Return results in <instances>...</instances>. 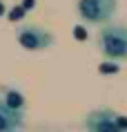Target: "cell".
I'll return each instance as SVG.
<instances>
[{"instance_id": "8992f818", "label": "cell", "mask_w": 127, "mask_h": 132, "mask_svg": "<svg viewBox=\"0 0 127 132\" xmlns=\"http://www.w3.org/2000/svg\"><path fill=\"white\" fill-rule=\"evenodd\" d=\"M2 92H5V94H0V98H2V101L11 108V110H18V112L25 110V98H22V94H20L18 90L7 87V90H2Z\"/></svg>"}, {"instance_id": "7a4b0ae2", "label": "cell", "mask_w": 127, "mask_h": 132, "mask_svg": "<svg viewBox=\"0 0 127 132\" xmlns=\"http://www.w3.org/2000/svg\"><path fill=\"white\" fill-rule=\"evenodd\" d=\"M118 9V0H76V11L85 25L103 27L112 22Z\"/></svg>"}, {"instance_id": "3957f363", "label": "cell", "mask_w": 127, "mask_h": 132, "mask_svg": "<svg viewBox=\"0 0 127 132\" xmlns=\"http://www.w3.org/2000/svg\"><path fill=\"white\" fill-rule=\"evenodd\" d=\"M85 132H127V119L109 108H96L85 117Z\"/></svg>"}, {"instance_id": "277c9868", "label": "cell", "mask_w": 127, "mask_h": 132, "mask_svg": "<svg viewBox=\"0 0 127 132\" xmlns=\"http://www.w3.org/2000/svg\"><path fill=\"white\" fill-rule=\"evenodd\" d=\"M16 36H18V43H20L25 49H31V52H40V49H47L54 45V34L51 31H47L45 27H40V25H22V27H18V31H16Z\"/></svg>"}, {"instance_id": "6da1fadb", "label": "cell", "mask_w": 127, "mask_h": 132, "mask_svg": "<svg viewBox=\"0 0 127 132\" xmlns=\"http://www.w3.org/2000/svg\"><path fill=\"white\" fill-rule=\"evenodd\" d=\"M98 49L107 61L123 63L127 61V25L107 22L98 31Z\"/></svg>"}, {"instance_id": "5b68a950", "label": "cell", "mask_w": 127, "mask_h": 132, "mask_svg": "<svg viewBox=\"0 0 127 132\" xmlns=\"http://www.w3.org/2000/svg\"><path fill=\"white\" fill-rule=\"evenodd\" d=\"M25 130V114L11 110L0 98V132H22Z\"/></svg>"}]
</instances>
